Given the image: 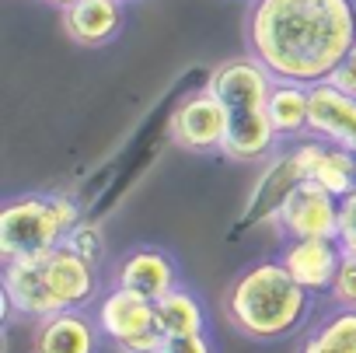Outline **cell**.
Here are the masks:
<instances>
[{
    "label": "cell",
    "instance_id": "7c38bea8",
    "mask_svg": "<svg viewBox=\"0 0 356 353\" xmlns=\"http://www.w3.org/2000/svg\"><path fill=\"white\" fill-rule=\"evenodd\" d=\"M105 332L98 329L91 308L60 311L35 322L32 353H102Z\"/></svg>",
    "mask_w": 356,
    "mask_h": 353
},
{
    "label": "cell",
    "instance_id": "ba28073f",
    "mask_svg": "<svg viewBox=\"0 0 356 353\" xmlns=\"http://www.w3.org/2000/svg\"><path fill=\"white\" fill-rule=\"evenodd\" d=\"M168 136L175 147L189 154H224L227 143V109L213 95V88L193 91L171 112Z\"/></svg>",
    "mask_w": 356,
    "mask_h": 353
},
{
    "label": "cell",
    "instance_id": "7402d4cb",
    "mask_svg": "<svg viewBox=\"0 0 356 353\" xmlns=\"http://www.w3.org/2000/svg\"><path fill=\"white\" fill-rule=\"evenodd\" d=\"M335 88H342V91H349V95H356V46L342 56V63L332 70V77H328Z\"/></svg>",
    "mask_w": 356,
    "mask_h": 353
},
{
    "label": "cell",
    "instance_id": "cb8c5ba5",
    "mask_svg": "<svg viewBox=\"0 0 356 353\" xmlns=\"http://www.w3.org/2000/svg\"><path fill=\"white\" fill-rule=\"evenodd\" d=\"M119 4H129V0H119Z\"/></svg>",
    "mask_w": 356,
    "mask_h": 353
},
{
    "label": "cell",
    "instance_id": "8fae6325",
    "mask_svg": "<svg viewBox=\"0 0 356 353\" xmlns=\"http://www.w3.org/2000/svg\"><path fill=\"white\" fill-rule=\"evenodd\" d=\"M342 256H346V249L339 238H283V249H280V262L314 297L332 294Z\"/></svg>",
    "mask_w": 356,
    "mask_h": 353
},
{
    "label": "cell",
    "instance_id": "44dd1931",
    "mask_svg": "<svg viewBox=\"0 0 356 353\" xmlns=\"http://www.w3.org/2000/svg\"><path fill=\"white\" fill-rule=\"evenodd\" d=\"M339 242L342 249L356 252V193L342 200V224H339Z\"/></svg>",
    "mask_w": 356,
    "mask_h": 353
},
{
    "label": "cell",
    "instance_id": "277c9868",
    "mask_svg": "<svg viewBox=\"0 0 356 353\" xmlns=\"http://www.w3.org/2000/svg\"><path fill=\"white\" fill-rule=\"evenodd\" d=\"M273 74L248 53L238 60L220 63L207 88H213V95L224 102L227 109V143H224V157L238 161V164H255L276 154V147L283 143L273 119H269V91H273Z\"/></svg>",
    "mask_w": 356,
    "mask_h": 353
},
{
    "label": "cell",
    "instance_id": "9a60e30c",
    "mask_svg": "<svg viewBox=\"0 0 356 353\" xmlns=\"http://www.w3.org/2000/svg\"><path fill=\"white\" fill-rule=\"evenodd\" d=\"M297 353H356V308L332 304L328 315L307 325Z\"/></svg>",
    "mask_w": 356,
    "mask_h": 353
},
{
    "label": "cell",
    "instance_id": "4fadbf2b",
    "mask_svg": "<svg viewBox=\"0 0 356 353\" xmlns=\"http://www.w3.org/2000/svg\"><path fill=\"white\" fill-rule=\"evenodd\" d=\"M307 133L356 154V95L335 88L332 81L311 84V119Z\"/></svg>",
    "mask_w": 356,
    "mask_h": 353
},
{
    "label": "cell",
    "instance_id": "7a4b0ae2",
    "mask_svg": "<svg viewBox=\"0 0 356 353\" xmlns=\"http://www.w3.org/2000/svg\"><path fill=\"white\" fill-rule=\"evenodd\" d=\"M105 290L102 266L91 259L77 256L70 245H56L35 256H18L4 259V311L8 318L25 315L32 322L60 315V311H77L91 308Z\"/></svg>",
    "mask_w": 356,
    "mask_h": 353
},
{
    "label": "cell",
    "instance_id": "6da1fadb",
    "mask_svg": "<svg viewBox=\"0 0 356 353\" xmlns=\"http://www.w3.org/2000/svg\"><path fill=\"white\" fill-rule=\"evenodd\" d=\"M248 53L276 77L321 84L356 46V0H248Z\"/></svg>",
    "mask_w": 356,
    "mask_h": 353
},
{
    "label": "cell",
    "instance_id": "2e32d148",
    "mask_svg": "<svg viewBox=\"0 0 356 353\" xmlns=\"http://www.w3.org/2000/svg\"><path fill=\"white\" fill-rule=\"evenodd\" d=\"M157 318L168 336H189V332H210V308L203 294L189 283H178L171 294L157 301Z\"/></svg>",
    "mask_w": 356,
    "mask_h": 353
},
{
    "label": "cell",
    "instance_id": "30bf717a",
    "mask_svg": "<svg viewBox=\"0 0 356 353\" xmlns=\"http://www.w3.org/2000/svg\"><path fill=\"white\" fill-rule=\"evenodd\" d=\"M290 150V161L297 168L300 179H314L321 182L332 196L346 200L349 193H356V154L346 150V147H335L321 136H300L293 140Z\"/></svg>",
    "mask_w": 356,
    "mask_h": 353
},
{
    "label": "cell",
    "instance_id": "8992f818",
    "mask_svg": "<svg viewBox=\"0 0 356 353\" xmlns=\"http://www.w3.org/2000/svg\"><path fill=\"white\" fill-rule=\"evenodd\" d=\"M91 315L108 343L119 346V353H161L168 332L157 318V301L133 294L126 287H105L102 297L91 304Z\"/></svg>",
    "mask_w": 356,
    "mask_h": 353
},
{
    "label": "cell",
    "instance_id": "52a82bcc",
    "mask_svg": "<svg viewBox=\"0 0 356 353\" xmlns=\"http://www.w3.org/2000/svg\"><path fill=\"white\" fill-rule=\"evenodd\" d=\"M269 224L283 238H339L342 200L332 196L321 182L300 179L283 196V203L276 207V214L269 217Z\"/></svg>",
    "mask_w": 356,
    "mask_h": 353
},
{
    "label": "cell",
    "instance_id": "d6986e66",
    "mask_svg": "<svg viewBox=\"0 0 356 353\" xmlns=\"http://www.w3.org/2000/svg\"><path fill=\"white\" fill-rule=\"evenodd\" d=\"M332 304H353L356 308V252L346 249L342 256V266L335 273V283H332Z\"/></svg>",
    "mask_w": 356,
    "mask_h": 353
},
{
    "label": "cell",
    "instance_id": "e0dca14e",
    "mask_svg": "<svg viewBox=\"0 0 356 353\" xmlns=\"http://www.w3.org/2000/svg\"><path fill=\"white\" fill-rule=\"evenodd\" d=\"M269 119L280 133V140H300L307 136L311 119V88L297 81H273L269 91Z\"/></svg>",
    "mask_w": 356,
    "mask_h": 353
},
{
    "label": "cell",
    "instance_id": "ac0fdd59",
    "mask_svg": "<svg viewBox=\"0 0 356 353\" xmlns=\"http://www.w3.org/2000/svg\"><path fill=\"white\" fill-rule=\"evenodd\" d=\"M63 245H70L77 256H84V259H91L95 266H102L105 259H108V242H105V231H102V224H95V221H77L74 224V231L67 235V242Z\"/></svg>",
    "mask_w": 356,
    "mask_h": 353
},
{
    "label": "cell",
    "instance_id": "3957f363",
    "mask_svg": "<svg viewBox=\"0 0 356 353\" xmlns=\"http://www.w3.org/2000/svg\"><path fill=\"white\" fill-rule=\"evenodd\" d=\"M224 315L252 343H283L314 318V294L290 276L280 256L259 259L227 283Z\"/></svg>",
    "mask_w": 356,
    "mask_h": 353
},
{
    "label": "cell",
    "instance_id": "5b68a950",
    "mask_svg": "<svg viewBox=\"0 0 356 353\" xmlns=\"http://www.w3.org/2000/svg\"><path fill=\"white\" fill-rule=\"evenodd\" d=\"M84 210L67 193H22L0 210V256L18 259L56 249L67 242Z\"/></svg>",
    "mask_w": 356,
    "mask_h": 353
},
{
    "label": "cell",
    "instance_id": "ffe728a7",
    "mask_svg": "<svg viewBox=\"0 0 356 353\" xmlns=\"http://www.w3.org/2000/svg\"><path fill=\"white\" fill-rule=\"evenodd\" d=\"M161 353H217V343L210 332H189V336H168Z\"/></svg>",
    "mask_w": 356,
    "mask_h": 353
},
{
    "label": "cell",
    "instance_id": "5bb4252c",
    "mask_svg": "<svg viewBox=\"0 0 356 353\" xmlns=\"http://www.w3.org/2000/svg\"><path fill=\"white\" fill-rule=\"evenodd\" d=\"M122 8L126 4H119V0H77V4L63 11V29L77 46L102 49L119 39L122 22H126Z\"/></svg>",
    "mask_w": 356,
    "mask_h": 353
},
{
    "label": "cell",
    "instance_id": "9c48e42d",
    "mask_svg": "<svg viewBox=\"0 0 356 353\" xmlns=\"http://www.w3.org/2000/svg\"><path fill=\"white\" fill-rule=\"evenodd\" d=\"M112 283L126 287L133 294H143L150 301H161L164 294H171L182 280V269H178V259L161 249V245H133L126 252L115 256L112 262Z\"/></svg>",
    "mask_w": 356,
    "mask_h": 353
},
{
    "label": "cell",
    "instance_id": "603a6c76",
    "mask_svg": "<svg viewBox=\"0 0 356 353\" xmlns=\"http://www.w3.org/2000/svg\"><path fill=\"white\" fill-rule=\"evenodd\" d=\"M46 4H53V8H60V11H67L70 4H77V0H46Z\"/></svg>",
    "mask_w": 356,
    "mask_h": 353
}]
</instances>
